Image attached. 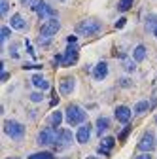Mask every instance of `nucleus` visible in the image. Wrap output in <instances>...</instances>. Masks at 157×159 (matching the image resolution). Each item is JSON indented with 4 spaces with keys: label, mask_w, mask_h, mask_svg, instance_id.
Segmentation results:
<instances>
[{
    "label": "nucleus",
    "mask_w": 157,
    "mask_h": 159,
    "mask_svg": "<svg viewBox=\"0 0 157 159\" xmlns=\"http://www.w3.org/2000/svg\"><path fill=\"white\" fill-rule=\"evenodd\" d=\"M102 29L101 21L99 19H83V21H80L76 27H74V32L78 36H95V34H99Z\"/></svg>",
    "instance_id": "obj_1"
},
{
    "label": "nucleus",
    "mask_w": 157,
    "mask_h": 159,
    "mask_svg": "<svg viewBox=\"0 0 157 159\" xmlns=\"http://www.w3.org/2000/svg\"><path fill=\"white\" fill-rule=\"evenodd\" d=\"M65 117H66V121L68 125H83L85 123V119H87V112L82 108V106H78V104H70L65 112Z\"/></svg>",
    "instance_id": "obj_2"
},
{
    "label": "nucleus",
    "mask_w": 157,
    "mask_h": 159,
    "mask_svg": "<svg viewBox=\"0 0 157 159\" xmlns=\"http://www.w3.org/2000/svg\"><path fill=\"white\" fill-rule=\"evenodd\" d=\"M4 134L10 136L11 140L19 142V140L25 138V125L15 121V119H6V121H4Z\"/></svg>",
    "instance_id": "obj_3"
},
{
    "label": "nucleus",
    "mask_w": 157,
    "mask_h": 159,
    "mask_svg": "<svg viewBox=\"0 0 157 159\" xmlns=\"http://www.w3.org/2000/svg\"><path fill=\"white\" fill-rule=\"evenodd\" d=\"M74 138L76 134H72L70 129H61V131H57V142H55V152H63V150H68L74 142Z\"/></svg>",
    "instance_id": "obj_4"
},
{
    "label": "nucleus",
    "mask_w": 157,
    "mask_h": 159,
    "mask_svg": "<svg viewBox=\"0 0 157 159\" xmlns=\"http://www.w3.org/2000/svg\"><path fill=\"white\" fill-rule=\"evenodd\" d=\"M36 142L40 144V146H55V142H57V131L53 127H49V125L44 127L40 133H38Z\"/></svg>",
    "instance_id": "obj_5"
},
{
    "label": "nucleus",
    "mask_w": 157,
    "mask_h": 159,
    "mask_svg": "<svg viewBox=\"0 0 157 159\" xmlns=\"http://www.w3.org/2000/svg\"><path fill=\"white\" fill-rule=\"evenodd\" d=\"M155 146H157V142H155V136H153L151 131H146L142 134V138L138 140V144H136V148H138L142 153H150L151 150H155Z\"/></svg>",
    "instance_id": "obj_6"
},
{
    "label": "nucleus",
    "mask_w": 157,
    "mask_h": 159,
    "mask_svg": "<svg viewBox=\"0 0 157 159\" xmlns=\"http://www.w3.org/2000/svg\"><path fill=\"white\" fill-rule=\"evenodd\" d=\"M78 63V44H68L63 53V63L61 66H72Z\"/></svg>",
    "instance_id": "obj_7"
},
{
    "label": "nucleus",
    "mask_w": 157,
    "mask_h": 159,
    "mask_svg": "<svg viewBox=\"0 0 157 159\" xmlns=\"http://www.w3.org/2000/svg\"><path fill=\"white\" fill-rule=\"evenodd\" d=\"M59 30H61V23H59V19H46V23L40 27V36H55Z\"/></svg>",
    "instance_id": "obj_8"
},
{
    "label": "nucleus",
    "mask_w": 157,
    "mask_h": 159,
    "mask_svg": "<svg viewBox=\"0 0 157 159\" xmlns=\"http://www.w3.org/2000/svg\"><path fill=\"white\" fill-rule=\"evenodd\" d=\"M74 89H76V78L74 76L61 78V82H59V93H61L63 97H68Z\"/></svg>",
    "instance_id": "obj_9"
},
{
    "label": "nucleus",
    "mask_w": 157,
    "mask_h": 159,
    "mask_svg": "<svg viewBox=\"0 0 157 159\" xmlns=\"http://www.w3.org/2000/svg\"><path fill=\"white\" fill-rule=\"evenodd\" d=\"M114 116H115V119H117V121H119V123L127 125V123L131 121V116H132V112H131V108H129V106L121 104V106H117V108H115Z\"/></svg>",
    "instance_id": "obj_10"
},
{
    "label": "nucleus",
    "mask_w": 157,
    "mask_h": 159,
    "mask_svg": "<svg viewBox=\"0 0 157 159\" xmlns=\"http://www.w3.org/2000/svg\"><path fill=\"white\" fill-rule=\"evenodd\" d=\"M91 76L96 80V82H101V80H104V78L108 76V63H106V61L96 63V65H95V68H93V72H91Z\"/></svg>",
    "instance_id": "obj_11"
},
{
    "label": "nucleus",
    "mask_w": 157,
    "mask_h": 159,
    "mask_svg": "<svg viewBox=\"0 0 157 159\" xmlns=\"http://www.w3.org/2000/svg\"><path fill=\"white\" fill-rule=\"evenodd\" d=\"M89 138H91V125H80L76 131V140L80 142V144H87L89 142Z\"/></svg>",
    "instance_id": "obj_12"
},
{
    "label": "nucleus",
    "mask_w": 157,
    "mask_h": 159,
    "mask_svg": "<svg viewBox=\"0 0 157 159\" xmlns=\"http://www.w3.org/2000/svg\"><path fill=\"white\" fill-rule=\"evenodd\" d=\"M114 144H115V138H114V136H102L101 146H99V153H101V155H110Z\"/></svg>",
    "instance_id": "obj_13"
},
{
    "label": "nucleus",
    "mask_w": 157,
    "mask_h": 159,
    "mask_svg": "<svg viewBox=\"0 0 157 159\" xmlns=\"http://www.w3.org/2000/svg\"><path fill=\"white\" fill-rule=\"evenodd\" d=\"M10 27H11L13 30H27V21L23 19L21 13H15V15H11V19H10Z\"/></svg>",
    "instance_id": "obj_14"
},
{
    "label": "nucleus",
    "mask_w": 157,
    "mask_h": 159,
    "mask_svg": "<svg viewBox=\"0 0 157 159\" xmlns=\"http://www.w3.org/2000/svg\"><path fill=\"white\" fill-rule=\"evenodd\" d=\"M30 82H32V85H34V87L42 89V91H47V89L51 87V85H49V82H47V80H44V76H42V74H32Z\"/></svg>",
    "instance_id": "obj_15"
},
{
    "label": "nucleus",
    "mask_w": 157,
    "mask_h": 159,
    "mask_svg": "<svg viewBox=\"0 0 157 159\" xmlns=\"http://www.w3.org/2000/svg\"><path fill=\"white\" fill-rule=\"evenodd\" d=\"M119 59H121V68L127 74H132L136 70V61H134V59H129L127 55H119Z\"/></svg>",
    "instance_id": "obj_16"
},
{
    "label": "nucleus",
    "mask_w": 157,
    "mask_h": 159,
    "mask_svg": "<svg viewBox=\"0 0 157 159\" xmlns=\"http://www.w3.org/2000/svg\"><path fill=\"white\" fill-rule=\"evenodd\" d=\"M63 112L61 110H55L53 114H49V117H47V125L49 127H53V129H57V127H61V121H63Z\"/></svg>",
    "instance_id": "obj_17"
},
{
    "label": "nucleus",
    "mask_w": 157,
    "mask_h": 159,
    "mask_svg": "<svg viewBox=\"0 0 157 159\" xmlns=\"http://www.w3.org/2000/svg\"><path fill=\"white\" fill-rule=\"evenodd\" d=\"M96 134H99V136H102L108 129H110V119L108 117H104V116H101L99 119H96Z\"/></svg>",
    "instance_id": "obj_18"
},
{
    "label": "nucleus",
    "mask_w": 157,
    "mask_h": 159,
    "mask_svg": "<svg viewBox=\"0 0 157 159\" xmlns=\"http://www.w3.org/2000/svg\"><path fill=\"white\" fill-rule=\"evenodd\" d=\"M146 53H148L146 46H144V44H138V46L132 49V59H134L136 63H142L144 59H146Z\"/></svg>",
    "instance_id": "obj_19"
},
{
    "label": "nucleus",
    "mask_w": 157,
    "mask_h": 159,
    "mask_svg": "<svg viewBox=\"0 0 157 159\" xmlns=\"http://www.w3.org/2000/svg\"><path fill=\"white\" fill-rule=\"evenodd\" d=\"M155 27H157V13L146 15V19H144V29H146V32H153Z\"/></svg>",
    "instance_id": "obj_20"
},
{
    "label": "nucleus",
    "mask_w": 157,
    "mask_h": 159,
    "mask_svg": "<svg viewBox=\"0 0 157 159\" xmlns=\"http://www.w3.org/2000/svg\"><path fill=\"white\" fill-rule=\"evenodd\" d=\"M148 110H150V102H148V101H138V102L134 104V114H136V116H142V114L148 112Z\"/></svg>",
    "instance_id": "obj_21"
},
{
    "label": "nucleus",
    "mask_w": 157,
    "mask_h": 159,
    "mask_svg": "<svg viewBox=\"0 0 157 159\" xmlns=\"http://www.w3.org/2000/svg\"><path fill=\"white\" fill-rule=\"evenodd\" d=\"M132 4H134V0H119V2H117V11L125 13V11H129L132 8Z\"/></svg>",
    "instance_id": "obj_22"
},
{
    "label": "nucleus",
    "mask_w": 157,
    "mask_h": 159,
    "mask_svg": "<svg viewBox=\"0 0 157 159\" xmlns=\"http://www.w3.org/2000/svg\"><path fill=\"white\" fill-rule=\"evenodd\" d=\"M27 159H55L51 152H36V153H30Z\"/></svg>",
    "instance_id": "obj_23"
},
{
    "label": "nucleus",
    "mask_w": 157,
    "mask_h": 159,
    "mask_svg": "<svg viewBox=\"0 0 157 159\" xmlns=\"http://www.w3.org/2000/svg\"><path fill=\"white\" fill-rule=\"evenodd\" d=\"M10 34H11V29L10 27H0V44H6L8 42V38H10Z\"/></svg>",
    "instance_id": "obj_24"
},
{
    "label": "nucleus",
    "mask_w": 157,
    "mask_h": 159,
    "mask_svg": "<svg viewBox=\"0 0 157 159\" xmlns=\"http://www.w3.org/2000/svg\"><path fill=\"white\" fill-rule=\"evenodd\" d=\"M46 4H47L46 0H36V2H34V4L30 6V10H32V11H34V13L38 15V13H40V11L44 10V6H46Z\"/></svg>",
    "instance_id": "obj_25"
},
{
    "label": "nucleus",
    "mask_w": 157,
    "mask_h": 159,
    "mask_svg": "<svg viewBox=\"0 0 157 159\" xmlns=\"http://www.w3.org/2000/svg\"><path fill=\"white\" fill-rule=\"evenodd\" d=\"M29 98H30L32 102H42V101H44V95H42L40 91H34V93L29 95Z\"/></svg>",
    "instance_id": "obj_26"
},
{
    "label": "nucleus",
    "mask_w": 157,
    "mask_h": 159,
    "mask_svg": "<svg viewBox=\"0 0 157 159\" xmlns=\"http://www.w3.org/2000/svg\"><path fill=\"white\" fill-rule=\"evenodd\" d=\"M129 133H131V125L127 123V125H125V129L119 133V136H117V138H119L121 142H125V140H127V136H129Z\"/></svg>",
    "instance_id": "obj_27"
},
{
    "label": "nucleus",
    "mask_w": 157,
    "mask_h": 159,
    "mask_svg": "<svg viewBox=\"0 0 157 159\" xmlns=\"http://www.w3.org/2000/svg\"><path fill=\"white\" fill-rule=\"evenodd\" d=\"M38 44H40L42 48H49V46H51V38H47V36H40V38H38Z\"/></svg>",
    "instance_id": "obj_28"
},
{
    "label": "nucleus",
    "mask_w": 157,
    "mask_h": 159,
    "mask_svg": "<svg viewBox=\"0 0 157 159\" xmlns=\"http://www.w3.org/2000/svg\"><path fill=\"white\" fill-rule=\"evenodd\" d=\"M8 10H10V4H8V0H2L0 2V15H8Z\"/></svg>",
    "instance_id": "obj_29"
},
{
    "label": "nucleus",
    "mask_w": 157,
    "mask_h": 159,
    "mask_svg": "<svg viewBox=\"0 0 157 159\" xmlns=\"http://www.w3.org/2000/svg\"><path fill=\"white\" fill-rule=\"evenodd\" d=\"M119 87H131L132 85V80H129V78H119Z\"/></svg>",
    "instance_id": "obj_30"
},
{
    "label": "nucleus",
    "mask_w": 157,
    "mask_h": 159,
    "mask_svg": "<svg viewBox=\"0 0 157 159\" xmlns=\"http://www.w3.org/2000/svg\"><path fill=\"white\" fill-rule=\"evenodd\" d=\"M10 55H11L13 59H19V46H17V44H13V46L10 48Z\"/></svg>",
    "instance_id": "obj_31"
},
{
    "label": "nucleus",
    "mask_w": 157,
    "mask_h": 159,
    "mask_svg": "<svg viewBox=\"0 0 157 159\" xmlns=\"http://www.w3.org/2000/svg\"><path fill=\"white\" fill-rule=\"evenodd\" d=\"M25 46H27V51H29V55L34 59L36 55H34V48H32V44H30V40H25Z\"/></svg>",
    "instance_id": "obj_32"
},
{
    "label": "nucleus",
    "mask_w": 157,
    "mask_h": 159,
    "mask_svg": "<svg viewBox=\"0 0 157 159\" xmlns=\"http://www.w3.org/2000/svg\"><path fill=\"white\" fill-rule=\"evenodd\" d=\"M127 25V19L125 17H121V19H117V21H115V29H123Z\"/></svg>",
    "instance_id": "obj_33"
},
{
    "label": "nucleus",
    "mask_w": 157,
    "mask_h": 159,
    "mask_svg": "<svg viewBox=\"0 0 157 159\" xmlns=\"http://www.w3.org/2000/svg\"><path fill=\"white\" fill-rule=\"evenodd\" d=\"M19 2H21L23 6H29V8H30V6H32V4L36 2V0H19Z\"/></svg>",
    "instance_id": "obj_34"
},
{
    "label": "nucleus",
    "mask_w": 157,
    "mask_h": 159,
    "mask_svg": "<svg viewBox=\"0 0 157 159\" xmlns=\"http://www.w3.org/2000/svg\"><path fill=\"white\" fill-rule=\"evenodd\" d=\"M66 42H68V44H78V36H68Z\"/></svg>",
    "instance_id": "obj_35"
},
{
    "label": "nucleus",
    "mask_w": 157,
    "mask_h": 159,
    "mask_svg": "<svg viewBox=\"0 0 157 159\" xmlns=\"http://www.w3.org/2000/svg\"><path fill=\"white\" fill-rule=\"evenodd\" d=\"M57 104H59V98H57V95L53 93V97H51V104H49V106H57Z\"/></svg>",
    "instance_id": "obj_36"
},
{
    "label": "nucleus",
    "mask_w": 157,
    "mask_h": 159,
    "mask_svg": "<svg viewBox=\"0 0 157 159\" xmlns=\"http://www.w3.org/2000/svg\"><path fill=\"white\" fill-rule=\"evenodd\" d=\"M136 159H151V153H140Z\"/></svg>",
    "instance_id": "obj_37"
},
{
    "label": "nucleus",
    "mask_w": 157,
    "mask_h": 159,
    "mask_svg": "<svg viewBox=\"0 0 157 159\" xmlns=\"http://www.w3.org/2000/svg\"><path fill=\"white\" fill-rule=\"evenodd\" d=\"M23 68L25 70H29V68H40V65H23Z\"/></svg>",
    "instance_id": "obj_38"
},
{
    "label": "nucleus",
    "mask_w": 157,
    "mask_h": 159,
    "mask_svg": "<svg viewBox=\"0 0 157 159\" xmlns=\"http://www.w3.org/2000/svg\"><path fill=\"white\" fill-rule=\"evenodd\" d=\"M150 108H157V98H151V102H150Z\"/></svg>",
    "instance_id": "obj_39"
},
{
    "label": "nucleus",
    "mask_w": 157,
    "mask_h": 159,
    "mask_svg": "<svg viewBox=\"0 0 157 159\" xmlns=\"http://www.w3.org/2000/svg\"><path fill=\"white\" fill-rule=\"evenodd\" d=\"M8 78H10V74H8V72L4 70V72H2V82H6V80H8Z\"/></svg>",
    "instance_id": "obj_40"
},
{
    "label": "nucleus",
    "mask_w": 157,
    "mask_h": 159,
    "mask_svg": "<svg viewBox=\"0 0 157 159\" xmlns=\"http://www.w3.org/2000/svg\"><path fill=\"white\" fill-rule=\"evenodd\" d=\"M151 34H153V36H155V38H157V27H155V30H153V32H151Z\"/></svg>",
    "instance_id": "obj_41"
},
{
    "label": "nucleus",
    "mask_w": 157,
    "mask_h": 159,
    "mask_svg": "<svg viewBox=\"0 0 157 159\" xmlns=\"http://www.w3.org/2000/svg\"><path fill=\"white\" fill-rule=\"evenodd\" d=\"M57 2H66V0H57Z\"/></svg>",
    "instance_id": "obj_42"
},
{
    "label": "nucleus",
    "mask_w": 157,
    "mask_h": 159,
    "mask_svg": "<svg viewBox=\"0 0 157 159\" xmlns=\"http://www.w3.org/2000/svg\"><path fill=\"white\" fill-rule=\"evenodd\" d=\"M8 159H19V157H8Z\"/></svg>",
    "instance_id": "obj_43"
},
{
    "label": "nucleus",
    "mask_w": 157,
    "mask_h": 159,
    "mask_svg": "<svg viewBox=\"0 0 157 159\" xmlns=\"http://www.w3.org/2000/svg\"><path fill=\"white\" fill-rule=\"evenodd\" d=\"M89 159H99V157H89Z\"/></svg>",
    "instance_id": "obj_44"
},
{
    "label": "nucleus",
    "mask_w": 157,
    "mask_h": 159,
    "mask_svg": "<svg viewBox=\"0 0 157 159\" xmlns=\"http://www.w3.org/2000/svg\"><path fill=\"white\" fill-rule=\"evenodd\" d=\"M155 142H157V138H155Z\"/></svg>",
    "instance_id": "obj_45"
}]
</instances>
